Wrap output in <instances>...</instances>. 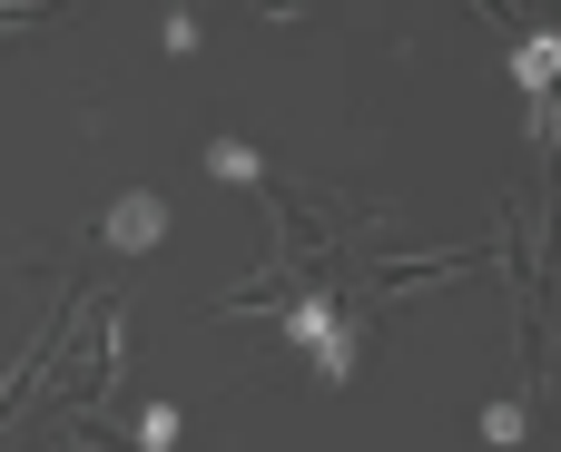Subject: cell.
Masks as SVG:
<instances>
[{
	"instance_id": "obj_1",
	"label": "cell",
	"mask_w": 561,
	"mask_h": 452,
	"mask_svg": "<svg viewBox=\"0 0 561 452\" xmlns=\"http://www.w3.org/2000/svg\"><path fill=\"white\" fill-rule=\"evenodd\" d=\"M99 236H108V246H158V236H168V207L138 187V197H118V207L99 217Z\"/></svg>"
},
{
	"instance_id": "obj_2",
	"label": "cell",
	"mask_w": 561,
	"mask_h": 452,
	"mask_svg": "<svg viewBox=\"0 0 561 452\" xmlns=\"http://www.w3.org/2000/svg\"><path fill=\"white\" fill-rule=\"evenodd\" d=\"M552 79H561V49H552V39H533V49H523V89L552 98Z\"/></svg>"
},
{
	"instance_id": "obj_3",
	"label": "cell",
	"mask_w": 561,
	"mask_h": 452,
	"mask_svg": "<svg viewBox=\"0 0 561 452\" xmlns=\"http://www.w3.org/2000/svg\"><path fill=\"white\" fill-rule=\"evenodd\" d=\"M483 443H523V404H483Z\"/></svg>"
},
{
	"instance_id": "obj_4",
	"label": "cell",
	"mask_w": 561,
	"mask_h": 452,
	"mask_svg": "<svg viewBox=\"0 0 561 452\" xmlns=\"http://www.w3.org/2000/svg\"><path fill=\"white\" fill-rule=\"evenodd\" d=\"M138 443L168 452V443H178V414H168V404H148V414H138Z\"/></svg>"
},
{
	"instance_id": "obj_5",
	"label": "cell",
	"mask_w": 561,
	"mask_h": 452,
	"mask_svg": "<svg viewBox=\"0 0 561 452\" xmlns=\"http://www.w3.org/2000/svg\"><path fill=\"white\" fill-rule=\"evenodd\" d=\"M207 167H217V177H266V167H256V148H207Z\"/></svg>"
},
{
	"instance_id": "obj_6",
	"label": "cell",
	"mask_w": 561,
	"mask_h": 452,
	"mask_svg": "<svg viewBox=\"0 0 561 452\" xmlns=\"http://www.w3.org/2000/svg\"><path fill=\"white\" fill-rule=\"evenodd\" d=\"M30 20H39L30 0H0V30H30Z\"/></svg>"
}]
</instances>
